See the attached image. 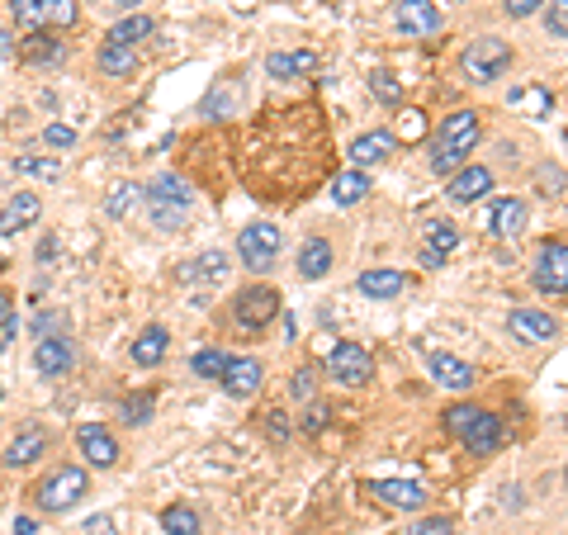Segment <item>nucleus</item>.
Wrapping results in <instances>:
<instances>
[{"instance_id":"nucleus-12","label":"nucleus","mask_w":568,"mask_h":535,"mask_svg":"<svg viewBox=\"0 0 568 535\" xmlns=\"http://www.w3.org/2000/svg\"><path fill=\"white\" fill-rule=\"evenodd\" d=\"M398 152V138H393L389 128H370V133H360L351 143V157H355V171H365V166H379V161H389Z\"/></svg>"},{"instance_id":"nucleus-14","label":"nucleus","mask_w":568,"mask_h":535,"mask_svg":"<svg viewBox=\"0 0 568 535\" xmlns=\"http://www.w3.org/2000/svg\"><path fill=\"white\" fill-rule=\"evenodd\" d=\"M76 446H81V455H86L95 469H114V464H119V446H114V436H109L105 427H95V422H86V427L76 431Z\"/></svg>"},{"instance_id":"nucleus-50","label":"nucleus","mask_w":568,"mask_h":535,"mask_svg":"<svg viewBox=\"0 0 568 535\" xmlns=\"http://www.w3.org/2000/svg\"><path fill=\"white\" fill-rule=\"evenodd\" d=\"M0 57H15V38L5 34V29H0Z\"/></svg>"},{"instance_id":"nucleus-31","label":"nucleus","mask_w":568,"mask_h":535,"mask_svg":"<svg viewBox=\"0 0 568 535\" xmlns=\"http://www.w3.org/2000/svg\"><path fill=\"white\" fill-rule=\"evenodd\" d=\"M365 195H370V176H365V171H355V166L332 180V199H337V204H360Z\"/></svg>"},{"instance_id":"nucleus-17","label":"nucleus","mask_w":568,"mask_h":535,"mask_svg":"<svg viewBox=\"0 0 568 535\" xmlns=\"http://www.w3.org/2000/svg\"><path fill=\"white\" fill-rule=\"evenodd\" d=\"M15 53H19V62H29V67H57V62L67 57V48H62L48 29H34L29 38H19Z\"/></svg>"},{"instance_id":"nucleus-4","label":"nucleus","mask_w":568,"mask_h":535,"mask_svg":"<svg viewBox=\"0 0 568 535\" xmlns=\"http://www.w3.org/2000/svg\"><path fill=\"white\" fill-rule=\"evenodd\" d=\"M512 67V43H502V38H474L469 48H464V72L474 86H488L497 76Z\"/></svg>"},{"instance_id":"nucleus-49","label":"nucleus","mask_w":568,"mask_h":535,"mask_svg":"<svg viewBox=\"0 0 568 535\" xmlns=\"http://www.w3.org/2000/svg\"><path fill=\"white\" fill-rule=\"evenodd\" d=\"M86 535H114V521H109V517H90L86 521Z\"/></svg>"},{"instance_id":"nucleus-2","label":"nucleus","mask_w":568,"mask_h":535,"mask_svg":"<svg viewBox=\"0 0 568 535\" xmlns=\"http://www.w3.org/2000/svg\"><path fill=\"white\" fill-rule=\"evenodd\" d=\"M445 427L455 431L474 455H488V450H497V441H502V422H497L488 408H469V403H455V408L445 412Z\"/></svg>"},{"instance_id":"nucleus-39","label":"nucleus","mask_w":568,"mask_h":535,"mask_svg":"<svg viewBox=\"0 0 568 535\" xmlns=\"http://www.w3.org/2000/svg\"><path fill=\"white\" fill-rule=\"evenodd\" d=\"M545 29L554 38H568V0H550L545 5Z\"/></svg>"},{"instance_id":"nucleus-41","label":"nucleus","mask_w":568,"mask_h":535,"mask_svg":"<svg viewBox=\"0 0 568 535\" xmlns=\"http://www.w3.org/2000/svg\"><path fill=\"white\" fill-rule=\"evenodd\" d=\"M138 195H142L138 185H119V190H114V199H109V214H114V218H124V214H128V199L138 204Z\"/></svg>"},{"instance_id":"nucleus-53","label":"nucleus","mask_w":568,"mask_h":535,"mask_svg":"<svg viewBox=\"0 0 568 535\" xmlns=\"http://www.w3.org/2000/svg\"><path fill=\"white\" fill-rule=\"evenodd\" d=\"M564 479H568V469H564Z\"/></svg>"},{"instance_id":"nucleus-26","label":"nucleus","mask_w":568,"mask_h":535,"mask_svg":"<svg viewBox=\"0 0 568 535\" xmlns=\"http://www.w3.org/2000/svg\"><path fill=\"white\" fill-rule=\"evenodd\" d=\"M355 285H360V294H365V299H393L398 289L408 285V275H403V270H365Z\"/></svg>"},{"instance_id":"nucleus-21","label":"nucleus","mask_w":568,"mask_h":535,"mask_svg":"<svg viewBox=\"0 0 568 535\" xmlns=\"http://www.w3.org/2000/svg\"><path fill=\"white\" fill-rule=\"evenodd\" d=\"M38 214H43V204H38V195H29V190H19L5 209H0V232H24L34 228Z\"/></svg>"},{"instance_id":"nucleus-35","label":"nucleus","mask_w":568,"mask_h":535,"mask_svg":"<svg viewBox=\"0 0 568 535\" xmlns=\"http://www.w3.org/2000/svg\"><path fill=\"white\" fill-rule=\"evenodd\" d=\"M147 209H152V223L161 232H171L185 223V204H171V199H147Z\"/></svg>"},{"instance_id":"nucleus-18","label":"nucleus","mask_w":568,"mask_h":535,"mask_svg":"<svg viewBox=\"0 0 568 535\" xmlns=\"http://www.w3.org/2000/svg\"><path fill=\"white\" fill-rule=\"evenodd\" d=\"M34 365H38V375H67L71 365H76L71 337H43L34 346Z\"/></svg>"},{"instance_id":"nucleus-9","label":"nucleus","mask_w":568,"mask_h":535,"mask_svg":"<svg viewBox=\"0 0 568 535\" xmlns=\"http://www.w3.org/2000/svg\"><path fill=\"white\" fill-rule=\"evenodd\" d=\"M393 24H398V34H408V38H431L441 29V5L436 0H398Z\"/></svg>"},{"instance_id":"nucleus-27","label":"nucleus","mask_w":568,"mask_h":535,"mask_svg":"<svg viewBox=\"0 0 568 535\" xmlns=\"http://www.w3.org/2000/svg\"><path fill=\"white\" fill-rule=\"evenodd\" d=\"M327 270H332V247L322 237H308L299 247V275L303 280H322Z\"/></svg>"},{"instance_id":"nucleus-22","label":"nucleus","mask_w":568,"mask_h":535,"mask_svg":"<svg viewBox=\"0 0 568 535\" xmlns=\"http://www.w3.org/2000/svg\"><path fill=\"white\" fill-rule=\"evenodd\" d=\"M266 72L275 76V81L313 76V72H318V53H308V48H299V53H270L266 57Z\"/></svg>"},{"instance_id":"nucleus-10","label":"nucleus","mask_w":568,"mask_h":535,"mask_svg":"<svg viewBox=\"0 0 568 535\" xmlns=\"http://www.w3.org/2000/svg\"><path fill=\"white\" fill-rule=\"evenodd\" d=\"M535 285L545 294H568V242H550L535 261Z\"/></svg>"},{"instance_id":"nucleus-29","label":"nucleus","mask_w":568,"mask_h":535,"mask_svg":"<svg viewBox=\"0 0 568 535\" xmlns=\"http://www.w3.org/2000/svg\"><path fill=\"white\" fill-rule=\"evenodd\" d=\"M95 62H100V72L105 76H133L138 72V53H133V48H124V43H100V57H95Z\"/></svg>"},{"instance_id":"nucleus-20","label":"nucleus","mask_w":568,"mask_h":535,"mask_svg":"<svg viewBox=\"0 0 568 535\" xmlns=\"http://www.w3.org/2000/svg\"><path fill=\"white\" fill-rule=\"evenodd\" d=\"M43 455H48V431L43 427H24L15 441L5 446V464H10V469H24V464L43 460Z\"/></svg>"},{"instance_id":"nucleus-28","label":"nucleus","mask_w":568,"mask_h":535,"mask_svg":"<svg viewBox=\"0 0 568 535\" xmlns=\"http://www.w3.org/2000/svg\"><path fill=\"white\" fill-rule=\"evenodd\" d=\"M455 247H460V232H455V223H431V228H426L422 261H426V266H431V261L441 266V261H445V256H450Z\"/></svg>"},{"instance_id":"nucleus-47","label":"nucleus","mask_w":568,"mask_h":535,"mask_svg":"<svg viewBox=\"0 0 568 535\" xmlns=\"http://www.w3.org/2000/svg\"><path fill=\"white\" fill-rule=\"evenodd\" d=\"M294 393H299V398H313V370H299V375H294Z\"/></svg>"},{"instance_id":"nucleus-30","label":"nucleus","mask_w":568,"mask_h":535,"mask_svg":"<svg viewBox=\"0 0 568 535\" xmlns=\"http://www.w3.org/2000/svg\"><path fill=\"white\" fill-rule=\"evenodd\" d=\"M223 275H228V256L223 251H204V256L180 266V280H223Z\"/></svg>"},{"instance_id":"nucleus-34","label":"nucleus","mask_w":568,"mask_h":535,"mask_svg":"<svg viewBox=\"0 0 568 535\" xmlns=\"http://www.w3.org/2000/svg\"><path fill=\"white\" fill-rule=\"evenodd\" d=\"M147 199H171V204H185V209H190V190H185L180 176H157L152 190H147Z\"/></svg>"},{"instance_id":"nucleus-1","label":"nucleus","mask_w":568,"mask_h":535,"mask_svg":"<svg viewBox=\"0 0 568 535\" xmlns=\"http://www.w3.org/2000/svg\"><path fill=\"white\" fill-rule=\"evenodd\" d=\"M483 114H474V109H455L450 119H441V128H436V147H431V171L436 176H455L460 171V161L474 152V143H479V124Z\"/></svg>"},{"instance_id":"nucleus-42","label":"nucleus","mask_w":568,"mask_h":535,"mask_svg":"<svg viewBox=\"0 0 568 535\" xmlns=\"http://www.w3.org/2000/svg\"><path fill=\"white\" fill-rule=\"evenodd\" d=\"M422 119H426L422 109H403V143H412V138H422V133H426Z\"/></svg>"},{"instance_id":"nucleus-23","label":"nucleus","mask_w":568,"mask_h":535,"mask_svg":"<svg viewBox=\"0 0 568 535\" xmlns=\"http://www.w3.org/2000/svg\"><path fill=\"white\" fill-rule=\"evenodd\" d=\"M488 228H493L497 237H516V232L526 228V199H516V195L497 199V204H493V218H488Z\"/></svg>"},{"instance_id":"nucleus-33","label":"nucleus","mask_w":568,"mask_h":535,"mask_svg":"<svg viewBox=\"0 0 568 535\" xmlns=\"http://www.w3.org/2000/svg\"><path fill=\"white\" fill-rule=\"evenodd\" d=\"M161 531L166 535H199V512L195 507H185V502H176V507L161 512Z\"/></svg>"},{"instance_id":"nucleus-16","label":"nucleus","mask_w":568,"mask_h":535,"mask_svg":"<svg viewBox=\"0 0 568 535\" xmlns=\"http://www.w3.org/2000/svg\"><path fill=\"white\" fill-rule=\"evenodd\" d=\"M261 375H266V370H261V360L228 356V370H223V379H218V384H223L232 398H247V393L261 389Z\"/></svg>"},{"instance_id":"nucleus-37","label":"nucleus","mask_w":568,"mask_h":535,"mask_svg":"<svg viewBox=\"0 0 568 535\" xmlns=\"http://www.w3.org/2000/svg\"><path fill=\"white\" fill-rule=\"evenodd\" d=\"M15 171H29V176H43V180H57L62 171V157H19Z\"/></svg>"},{"instance_id":"nucleus-13","label":"nucleus","mask_w":568,"mask_h":535,"mask_svg":"<svg viewBox=\"0 0 568 535\" xmlns=\"http://www.w3.org/2000/svg\"><path fill=\"white\" fill-rule=\"evenodd\" d=\"M512 337L531 341V346H550L559 337V322L550 313H540V308H516L512 313Z\"/></svg>"},{"instance_id":"nucleus-51","label":"nucleus","mask_w":568,"mask_h":535,"mask_svg":"<svg viewBox=\"0 0 568 535\" xmlns=\"http://www.w3.org/2000/svg\"><path fill=\"white\" fill-rule=\"evenodd\" d=\"M15 535H34V517H15Z\"/></svg>"},{"instance_id":"nucleus-5","label":"nucleus","mask_w":568,"mask_h":535,"mask_svg":"<svg viewBox=\"0 0 568 535\" xmlns=\"http://www.w3.org/2000/svg\"><path fill=\"white\" fill-rule=\"evenodd\" d=\"M10 15L19 29H67L76 24V0H10Z\"/></svg>"},{"instance_id":"nucleus-45","label":"nucleus","mask_w":568,"mask_h":535,"mask_svg":"<svg viewBox=\"0 0 568 535\" xmlns=\"http://www.w3.org/2000/svg\"><path fill=\"white\" fill-rule=\"evenodd\" d=\"M43 138H48L53 147H71V143H76V128H67V124H48V133H43Z\"/></svg>"},{"instance_id":"nucleus-46","label":"nucleus","mask_w":568,"mask_h":535,"mask_svg":"<svg viewBox=\"0 0 568 535\" xmlns=\"http://www.w3.org/2000/svg\"><path fill=\"white\" fill-rule=\"evenodd\" d=\"M10 327H15V299L0 294V332H10Z\"/></svg>"},{"instance_id":"nucleus-19","label":"nucleus","mask_w":568,"mask_h":535,"mask_svg":"<svg viewBox=\"0 0 568 535\" xmlns=\"http://www.w3.org/2000/svg\"><path fill=\"white\" fill-rule=\"evenodd\" d=\"M374 498L389 502V507H398V512H417L426 502V488L412 479H379L374 483Z\"/></svg>"},{"instance_id":"nucleus-40","label":"nucleus","mask_w":568,"mask_h":535,"mask_svg":"<svg viewBox=\"0 0 568 535\" xmlns=\"http://www.w3.org/2000/svg\"><path fill=\"white\" fill-rule=\"evenodd\" d=\"M124 417L133 422V427L152 422V393H138V398H128V403H124Z\"/></svg>"},{"instance_id":"nucleus-44","label":"nucleus","mask_w":568,"mask_h":535,"mask_svg":"<svg viewBox=\"0 0 568 535\" xmlns=\"http://www.w3.org/2000/svg\"><path fill=\"white\" fill-rule=\"evenodd\" d=\"M540 5H545V0H502V10H507V15H512V19H526V15H535Z\"/></svg>"},{"instance_id":"nucleus-32","label":"nucleus","mask_w":568,"mask_h":535,"mask_svg":"<svg viewBox=\"0 0 568 535\" xmlns=\"http://www.w3.org/2000/svg\"><path fill=\"white\" fill-rule=\"evenodd\" d=\"M152 19L147 15H124L114 29H109V43H124V48H133V43H142V38H152Z\"/></svg>"},{"instance_id":"nucleus-3","label":"nucleus","mask_w":568,"mask_h":535,"mask_svg":"<svg viewBox=\"0 0 568 535\" xmlns=\"http://www.w3.org/2000/svg\"><path fill=\"white\" fill-rule=\"evenodd\" d=\"M38 507L43 512H71L76 502L86 498V469L81 464H62V469H53L48 479L38 483Z\"/></svg>"},{"instance_id":"nucleus-6","label":"nucleus","mask_w":568,"mask_h":535,"mask_svg":"<svg viewBox=\"0 0 568 535\" xmlns=\"http://www.w3.org/2000/svg\"><path fill=\"white\" fill-rule=\"evenodd\" d=\"M327 375L337 379V384H346V389H360L374 375V356L365 346H355V341H337L332 356H327Z\"/></svg>"},{"instance_id":"nucleus-8","label":"nucleus","mask_w":568,"mask_h":535,"mask_svg":"<svg viewBox=\"0 0 568 535\" xmlns=\"http://www.w3.org/2000/svg\"><path fill=\"white\" fill-rule=\"evenodd\" d=\"M237 256L247 261V270H270L275 266V256H280V232L270 228V223H251V228H242V237H237Z\"/></svg>"},{"instance_id":"nucleus-25","label":"nucleus","mask_w":568,"mask_h":535,"mask_svg":"<svg viewBox=\"0 0 568 535\" xmlns=\"http://www.w3.org/2000/svg\"><path fill=\"white\" fill-rule=\"evenodd\" d=\"M507 105L521 109L526 119H550V109H554V95L545 86H516L512 95H507Z\"/></svg>"},{"instance_id":"nucleus-43","label":"nucleus","mask_w":568,"mask_h":535,"mask_svg":"<svg viewBox=\"0 0 568 535\" xmlns=\"http://www.w3.org/2000/svg\"><path fill=\"white\" fill-rule=\"evenodd\" d=\"M412 535H455V521L450 517H426V521H417V531Z\"/></svg>"},{"instance_id":"nucleus-24","label":"nucleus","mask_w":568,"mask_h":535,"mask_svg":"<svg viewBox=\"0 0 568 535\" xmlns=\"http://www.w3.org/2000/svg\"><path fill=\"white\" fill-rule=\"evenodd\" d=\"M166 360V327H142L138 341H133V365H142V370H152V365H161Z\"/></svg>"},{"instance_id":"nucleus-7","label":"nucleus","mask_w":568,"mask_h":535,"mask_svg":"<svg viewBox=\"0 0 568 535\" xmlns=\"http://www.w3.org/2000/svg\"><path fill=\"white\" fill-rule=\"evenodd\" d=\"M232 318L242 322L247 332H261V327H270L280 318V294L270 285H247L237 294V304H232Z\"/></svg>"},{"instance_id":"nucleus-54","label":"nucleus","mask_w":568,"mask_h":535,"mask_svg":"<svg viewBox=\"0 0 568 535\" xmlns=\"http://www.w3.org/2000/svg\"><path fill=\"white\" fill-rule=\"evenodd\" d=\"M564 143H568V133H564Z\"/></svg>"},{"instance_id":"nucleus-38","label":"nucleus","mask_w":568,"mask_h":535,"mask_svg":"<svg viewBox=\"0 0 568 535\" xmlns=\"http://www.w3.org/2000/svg\"><path fill=\"white\" fill-rule=\"evenodd\" d=\"M370 90L384 100V105H398V100H403V81H393L389 72H374L370 76Z\"/></svg>"},{"instance_id":"nucleus-48","label":"nucleus","mask_w":568,"mask_h":535,"mask_svg":"<svg viewBox=\"0 0 568 535\" xmlns=\"http://www.w3.org/2000/svg\"><path fill=\"white\" fill-rule=\"evenodd\" d=\"M266 422H270V436H289V417L284 412H266Z\"/></svg>"},{"instance_id":"nucleus-36","label":"nucleus","mask_w":568,"mask_h":535,"mask_svg":"<svg viewBox=\"0 0 568 535\" xmlns=\"http://www.w3.org/2000/svg\"><path fill=\"white\" fill-rule=\"evenodd\" d=\"M190 370H195L199 379H223V370H228V356H223V351H199L195 360H190Z\"/></svg>"},{"instance_id":"nucleus-15","label":"nucleus","mask_w":568,"mask_h":535,"mask_svg":"<svg viewBox=\"0 0 568 535\" xmlns=\"http://www.w3.org/2000/svg\"><path fill=\"white\" fill-rule=\"evenodd\" d=\"M426 370L436 375V384H445V389H455V393L474 384V365L460 356H450V351H431V356H426Z\"/></svg>"},{"instance_id":"nucleus-11","label":"nucleus","mask_w":568,"mask_h":535,"mask_svg":"<svg viewBox=\"0 0 568 535\" xmlns=\"http://www.w3.org/2000/svg\"><path fill=\"white\" fill-rule=\"evenodd\" d=\"M488 190H493V171H488V166H464V171L450 176L445 199H450V204H479Z\"/></svg>"},{"instance_id":"nucleus-52","label":"nucleus","mask_w":568,"mask_h":535,"mask_svg":"<svg viewBox=\"0 0 568 535\" xmlns=\"http://www.w3.org/2000/svg\"><path fill=\"white\" fill-rule=\"evenodd\" d=\"M114 5H119V10H133V5H138V0H114Z\"/></svg>"}]
</instances>
